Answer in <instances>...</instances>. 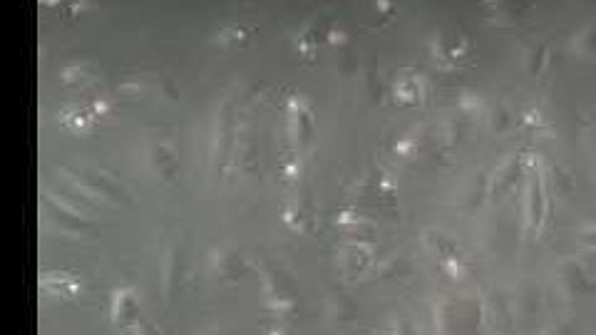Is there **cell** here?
Listing matches in <instances>:
<instances>
[{
    "instance_id": "6da1fadb",
    "label": "cell",
    "mask_w": 596,
    "mask_h": 335,
    "mask_svg": "<svg viewBox=\"0 0 596 335\" xmlns=\"http://www.w3.org/2000/svg\"><path fill=\"white\" fill-rule=\"evenodd\" d=\"M557 283L562 288V293L567 298H577V296H587V293L594 291V281L589 268L577 259H569L559 266L557 271Z\"/></svg>"
},
{
    "instance_id": "7a4b0ae2",
    "label": "cell",
    "mask_w": 596,
    "mask_h": 335,
    "mask_svg": "<svg viewBox=\"0 0 596 335\" xmlns=\"http://www.w3.org/2000/svg\"><path fill=\"white\" fill-rule=\"evenodd\" d=\"M544 219V179L542 174L534 172L529 177L527 187V224L529 229H537Z\"/></svg>"
},
{
    "instance_id": "3957f363",
    "label": "cell",
    "mask_w": 596,
    "mask_h": 335,
    "mask_svg": "<svg viewBox=\"0 0 596 335\" xmlns=\"http://www.w3.org/2000/svg\"><path fill=\"white\" fill-rule=\"evenodd\" d=\"M517 169H520L517 159H507V162L497 169L495 182H492V194H495V197H502V194H505L512 184H515Z\"/></svg>"
},
{
    "instance_id": "277c9868",
    "label": "cell",
    "mask_w": 596,
    "mask_h": 335,
    "mask_svg": "<svg viewBox=\"0 0 596 335\" xmlns=\"http://www.w3.org/2000/svg\"><path fill=\"white\" fill-rule=\"evenodd\" d=\"M579 48H582L587 55H596V25H592V28L584 30V33L579 35Z\"/></svg>"
},
{
    "instance_id": "5b68a950",
    "label": "cell",
    "mask_w": 596,
    "mask_h": 335,
    "mask_svg": "<svg viewBox=\"0 0 596 335\" xmlns=\"http://www.w3.org/2000/svg\"><path fill=\"white\" fill-rule=\"evenodd\" d=\"M579 244L584 246V249H596V224H589L587 229H582V234H579Z\"/></svg>"
},
{
    "instance_id": "8992f818",
    "label": "cell",
    "mask_w": 596,
    "mask_h": 335,
    "mask_svg": "<svg viewBox=\"0 0 596 335\" xmlns=\"http://www.w3.org/2000/svg\"><path fill=\"white\" fill-rule=\"evenodd\" d=\"M589 144H592V159H594V172H596V130L589 137Z\"/></svg>"
},
{
    "instance_id": "52a82bcc",
    "label": "cell",
    "mask_w": 596,
    "mask_h": 335,
    "mask_svg": "<svg viewBox=\"0 0 596 335\" xmlns=\"http://www.w3.org/2000/svg\"><path fill=\"white\" fill-rule=\"evenodd\" d=\"M547 335H572L569 328H552V331H547Z\"/></svg>"
}]
</instances>
